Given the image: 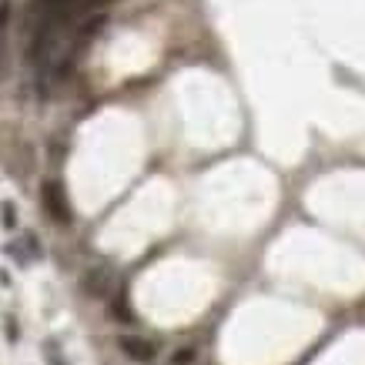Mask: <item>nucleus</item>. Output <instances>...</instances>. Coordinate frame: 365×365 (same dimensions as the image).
I'll return each instance as SVG.
<instances>
[{"label": "nucleus", "instance_id": "1", "mask_svg": "<svg viewBox=\"0 0 365 365\" xmlns=\"http://www.w3.org/2000/svg\"><path fill=\"white\" fill-rule=\"evenodd\" d=\"M118 349L124 352V359H131V362H155L158 355V345L151 339H144V335H134V332H124L118 335Z\"/></svg>", "mask_w": 365, "mask_h": 365}, {"label": "nucleus", "instance_id": "2", "mask_svg": "<svg viewBox=\"0 0 365 365\" xmlns=\"http://www.w3.org/2000/svg\"><path fill=\"white\" fill-rule=\"evenodd\" d=\"M44 208H47V215L54 218L57 225H67L71 222V205H67V195H64V188L57 185V181H44Z\"/></svg>", "mask_w": 365, "mask_h": 365}, {"label": "nucleus", "instance_id": "3", "mask_svg": "<svg viewBox=\"0 0 365 365\" xmlns=\"http://www.w3.org/2000/svg\"><path fill=\"white\" fill-rule=\"evenodd\" d=\"M108 285H111V278H108L104 268H91L88 275H84V282H81V288H84L88 295H94V299H101V295L108 292Z\"/></svg>", "mask_w": 365, "mask_h": 365}, {"label": "nucleus", "instance_id": "4", "mask_svg": "<svg viewBox=\"0 0 365 365\" xmlns=\"http://www.w3.org/2000/svg\"><path fill=\"white\" fill-rule=\"evenodd\" d=\"M195 362H198V349L195 345H185V349H178L171 355V365H195Z\"/></svg>", "mask_w": 365, "mask_h": 365}, {"label": "nucleus", "instance_id": "5", "mask_svg": "<svg viewBox=\"0 0 365 365\" xmlns=\"http://www.w3.org/2000/svg\"><path fill=\"white\" fill-rule=\"evenodd\" d=\"M111 319H118V322H134V312L128 309V299H114V305H111Z\"/></svg>", "mask_w": 365, "mask_h": 365}, {"label": "nucleus", "instance_id": "6", "mask_svg": "<svg viewBox=\"0 0 365 365\" xmlns=\"http://www.w3.org/2000/svg\"><path fill=\"white\" fill-rule=\"evenodd\" d=\"M17 225V211H14V205H4V228H14Z\"/></svg>", "mask_w": 365, "mask_h": 365}, {"label": "nucleus", "instance_id": "7", "mask_svg": "<svg viewBox=\"0 0 365 365\" xmlns=\"http://www.w3.org/2000/svg\"><path fill=\"white\" fill-rule=\"evenodd\" d=\"M7 14H11V7H7V4H0V24L7 21Z\"/></svg>", "mask_w": 365, "mask_h": 365}]
</instances>
